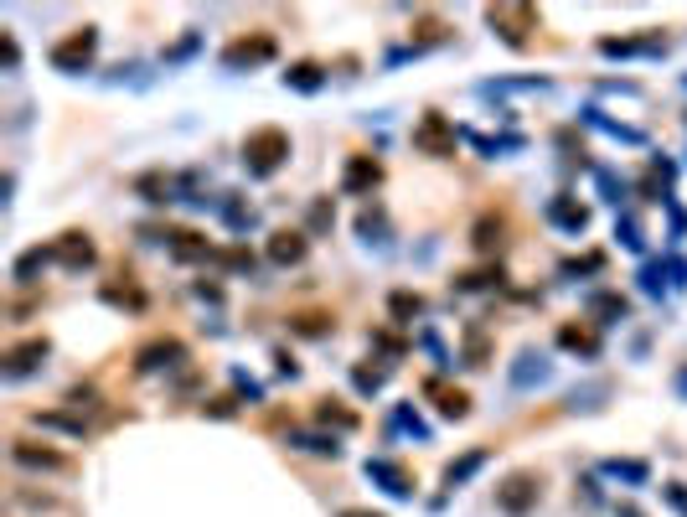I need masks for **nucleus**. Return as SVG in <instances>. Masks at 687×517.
I'll list each match as a JSON object with an SVG mask.
<instances>
[{"instance_id": "4be33fe9", "label": "nucleus", "mask_w": 687, "mask_h": 517, "mask_svg": "<svg viewBox=\"0 0 687 517\" xmlns=\"http://www.w3.org/2000/svg\"><path fill=\"white\" fill-rule=\"evenodd\" d=\"M590 310H594V316H600V321H625V310H631V306H625V300H621V295H594V300H590Z\"/></svg>"}, {"instance_id": "ea45409f", "label": "nucleus", "mask_w": 687, "mask_h": 517, "mask_svg": "<svg viewBox=\"0 0 687 517\" xmlns=\"http://www.w3.org/2000/svg\"><path fill=\"white\" fill-rule=\"evenodd\" d=\"M677 388H682V393H687V372H682V378H677Z\"/></svg>"}, {"instance_id": "b1692460", "label": "nucleus", "mask_w": 687, "mask_h": 517, "mask_svg": "<svg viewBox=\"0 0 687 517\" xmlns=\"http://www.w3.org/2000/svg\"><path fill=\"white\" fill-rule=\"evenodd\" d=\"M316 420L320 424H336V430H357V414H352V409H341V404H331V399L316 409Z\"/></svg>"}, {"instance_id": "6ab92c4d", "label": "nucleus", "mask_w": 687, "mask_h": 517, "mask_svg": "<svg viewBox=\"0 0 687 517\" xmlns=\"http://www.w3.org/2000/svg\"><path fill=\"white\" fill-rule=\"evenodd\" d=\"M543 378H548V362H543V357H532V352L517 357V368H511V383H517V388L543 383Z\"/></svg>"}, {"instance_id": "412c9836", "label": "nucleus", "mask_w": 687, "mask_h": 517, "mask_svg": "<svg viewBox=\"0 0 687 517\" xmlns=\"http://www.w3.org/2000/svg\"><path fill=\"white\" fill-rule=\"evenodd\" d=\"M285 83H289V88H300V94H316V88H320V67L316 63H295L285 73Z\"/></svg>"}, {"instance_id": "cd10ccee", "label": "nucleus", "mask_w": 687, "mask_h": 517, "mask_svg": "<svg viewBox=\"0 0 687 517\" xmlns=\"http://www.w3.org/2000/svg\"><path fill=\"white\" fill-rule=\"evenodd\" d=\"M383 378H388L383 368H357V372H352V383L362 388V393H378V388H383Z\"/></svg>"}, {"instance_id": "f3484780", "label": "nucleus", "mask_w": 687, "mask_h": 517, "mask_svg": "<svg viewBox=\"0 0 687 517\" xmlns=\"http://www.w3.org/2000/svg\"><path fill=\"white\" fill-rule=\"evenodd\" d=\"M548 218H553V223H559V228H569V233H579V228L590 223V212L579 208V202H569V197H559V202L548 208Z\"/></svg>"}, {"instance_id": "473e14b6", "label": "nucleus", "mask_w": 687, "mask_h": 517, "mask_svg": "<svg viewBox=\"0 0 687 517\" xmlns=\"http://www.w3.org/2000/svg\"><path fill=\"white\" fill-rule=\"evenodd\" d=\"M36 424H52V430H67V435H78V430H83V424L67 420V414H36Z\"/></svg>"}, {"instance_id": "393cba45", "label": "nucleus", "mask_w": 687, "mask_h": 517, "mask_svg": "<svg viewBox=\"0 0 687 517\" xmlns=\"http://www.w3.org/2000/svg\"><path fill=\"white\" fill-rule=\"evenodd\" d=\"M480 466H486V451H470V455H465V461H455V466L445 471V482H450V486H460L465 476H476Z\"/></svg>"}, {"instance_id": "4c0bfd02", "label": "nucleus", "mask_w": 687, "mask_h": 517, "mask_svg": "<svg viewBox=\"0 0 687 517\" xmlns=\"http://www.w3.org/2000/svg\"><path fill=\"white\" fill-rule=\"evenodd\" d=\"M341 517H383V512H368V507H347Z\"/></svg>"}, {"instance_id": "20e7f679", "label": "nucleus", "mask_w": 687, "mask_h": 517, "mask_svg": "<svg viewBox=\"0 0 687 517\" xmlns=\"http://www.w3.org/2000/svg\"><path fill=\"white\" fill-rule=\"evenodd\" d=\"M496 507L511 517H528L532 507H538V476H532V471H511L507 482L496 486Z\"/></svg>"}, {"instance_id": "7c9ffc66", "label": "nucleus", "mask_w": 687, "mask_h": 517, "mask_svg": "<svg viewBox=\"0 0 687 517\" xmlns=\"http://www.w3.org/2000/svg\"><path fill=\"white\" fill-rule=\"evenodd\" d=\"M465 357H470V368H480V362H486V337H480V331H470V337H465Z\"/></svg>"}, {"instance_id": "7ed1b4c3", "label": "nucleus", "mask_w": 687, "mask_h": 517, "mask_svg": "<svg viewBox=\"0 0 687 517\" xmlns=\"http://www.w3.org/2000/svg\"><path fill=\"white\" fill-rule=\"evenodd\" d=\"M486 21H491V32H501V42H507V47H528V32L538 26L532 5H491V11H486Z\"/></svg>"}, {"instance_id": "2f4dec72", "label": "nucleus", "mask_w": 687, "mask_h": 517, "mask_svg": "<svg viewBox=\"0 0 687 517\" xmlns=\"http://www.w3.org/2000/svg\"><path fill=\"white\" fill-rule=\"evenodd\" d=\"M399 424H403V430H414V435H419V440H429V424L419 420V414H414V409H409V404H403V409H399Z\"/></svg>"}, {"instance_id": "1a4fd4ad", "label": "nucleus", "mask_w": 687, "mask_h": 517, "mask_svg": "<svg viewBox=\"0 0 687 517\" xmlns=\"http://www.w3.org/2000/svg\"><path fill=\"white\" fill-rule=\"evenodd\" d=\"M47 352H52L47 337H26V341H16V347L5 352V378H26V372H36V362H42Z\"/></svg>"}, {"instance_id": "f8f14e48", "label": "nucleus", "mask_w": 687, "mask_h": 517, "mask_svg": "<svg viewBox=\"0 0 687 517\" xmlns=\"http://www.w3.org/2000/svg\"><path fill=\"white\" fill-rule=\"evenodd\" d=\"M181 357H187V347L166 337V341H150V347H140L135 368H140V372H156V368H171V362H181Z\"/></svg>"}, {"instance_id": "39448f33", "label": "nucleus", "mask_w": 687, "mask_h": 517, "mask_svg": "<svg viewBox=\"0 0 687 517\" xmlns=\"http://www.w3.org/2000/svg\"><path fill=\"white\" fill-rule=\"evenodd\" d=\"M414 146L424 156H455V125H450L445 114H424L414 125Z\"/></svg>"}, {"instance_id": "c9c22d12", "label": "nucleus", "mask_w": 687, "mask_h": 517, "mask_svg": "<svg viewBox=\"0 0 687 517\" xmlns=\"http://www.w3.org/2000/svg\"><path fill=\"white\" fill-rule=\"evenodd\" d=\"M336 223V208L331 202H316V208H310V228H331Z\"/></svg>"}, {"instance_id": "f257e3e1", "label": "nucleus", "mask_w": 687, "mask_h": 517, "mask_svg": "<svg viewBox=\"0 0 687 517\" xmlns=\"http://www.w3.org/2000/svg\"><path fill=\"white\" fill-rule=\"evenodd\" d=\"M285 161H289V135L279 125H264L243 140V166H248V177H274Z\"/></svg>"}, {"instance_id": "72a5a7b5", "label": "nucleus", "mask_w": 687, "mask_h": 517, "mask_svg": "<svg viewBox=\"0 0 687 517\" xmlns=\"http://www.w3.org/2000/svg\"><path fill=\"white\" fill-rule=\"evenodd\" d=\"M357 233H362V238L383 233V212H362V218H357Z\"/></svg>"}, {"instance_id": "423d86ee", "label": "nucleus", "mask_w": 687, "mask_h": 517, "mask_svg": "<svg viewBox=\"0 0 687 517\" xmlns=\"http://www.w3.org/2000/svg\"><path fill=\"white\" fill-rule=\"evenodd\" d=\"M274 57V36H238V42H227L223 47V67H233V73H238V67H254V63H269Z\"/></svg>"}, {"instance_id": "9b49d317", "label": "nucleus", "mask_w": 687, "mask_h": 517, "mask_svg": "<svg viewBox=\"0 0 687 517\" xmlns=\"http://www.w3.org/2000/svg\"><path fill=\"white\" fill-rule=\"evenodd\" d=\"M11 461L26 471H63V455L47 451V445H32V440H16V445H11Z\"/></svg>"}, {"instance_id": "e433bc0d", "label": "nucleus", "mask_w": 687, "mask_h": 517, "mask_svg": "<svg viewBox=\"0 0 687 517\" xmlns=\"http://www.w3.org/2000/svg\"><path fill=\"white\" fill-rule=\"evenodd\" d=\"M0 57H5V67H16L21 52H16V42H11V36H0Z\"/></svg>"}, {"instance_id": "6e6552de", "label": "nucleus", "mask_w": 687, "mask_h": 517, "mask_svg": "<svg viewBox=\"0 0 687 517\" xmlns=\"http://www.w3.org/2000/svg\"><path fill=\"white\" fill-rule=\"evenodd\" d=\"M362 471H368V482L383 486L388 497H409V492H414V476H409L399 461H383V455H378V461H368Z\"/></svg>"}, {"instance_id": "c756f323", "label": "nucleus", "mask_w": 687, "mask_h": 517, "mask_svg": "<svg viewBox=\"0 0 687 517\" xmlns=\"http://www.w3.org/2000/svg\"><path fill=\"white\" fill-rule=\"evenodd\" d=\"M295 331H300V337H326L331 321H326V316H295Z\"/></svg>"}, {"instance_id": "5701e85b", "label": "nucleus", "mask_w": 687, "mask_h": 517, "mask_svg": "<svg viewBox=\"0 0 687 517\" xmlns=\"http://www.w3.org/2000/svg\"><path fill=\"white\" fill-rule=\"evenodd\" d=\"M47 258H57V254H52V248H26V254L16 258V279H21V285H32V275L47 264Z\"/></svg>"}, {"instance_id": "f704fd0d", "label": "nucleus", "mask_w": 687, "mask_h": 517, "mask_svg": "<svg viewBox=\"0 0 687 517\" xmlns=\"http://www.w3.org/2000/svg\"><path fill=\"white\" fill-rule=\"evenodd\" d=\"M662 497H667L672 507H677V512L687 517V492H682V482H667V486H662Z\"/></svg>"}, {"instance_id": "aec40b11", "label": "nucleus", "mask_w": 687, "mask_h": 517, "mask_svg": "<svg viewBox=\"0 0 687 517\" xmlns=\"http://www.w3.org/2000/svg\"><path fill=\"white\" fill-rule=\"evenodd\" d=\"M605 471L615 476V482H631V486H641L646 476H652V466H646V461H605Z\"/></svg>"}, {"instance_id": "a878e982", "label": "nucleus", "mask_w": 687, "mask_h": 517, "mask_svg": "<svg viewBox=\"0 0 687 517\" xmlns=\"http://www.w3.org/2000/svg\"><path fill=\"white\" fill-rule=\"evenodd\" d=\"M388 306H393V316H399V321H414V316H424V300H419V295H409V290H399Z\"/></svg>"}, {"instance_id": "f03ea898", "label": "nucleus", "mask_w": 687, "mask_h": 517, "mask_svg": "<svg viewBox=\"0 0 687 517\" xmlns=\"http://www.w3.org/2000/svg\"><path fill=\"white\" fill-rule=\"evenodd\" d=\"M94 47H98V32L94 26H78V32H67L57 47H52V67L57 73H83V67L94 63Z\"/></svg>"}, {"instance_id": "2eb2a0df", "label": "nucleus", "mask_w": 687, "mask_h": 517, "mask_svg": "<svg viewBox=\"0 0 687 517\" xmlns=\"http://www.w3.org/2000/svg\"><path fill=\"white\" fill-rule=\"evenodd\" d=\"M171 254H177L181 264H192V258H207V238H202L197 228H181V233H171Z\"/></svg>"}, {"instance_id": "0eeeda50", "label": "nucleus", "mask_w": 687, "mask_h": 517, "mask_svg": "<svg viewBox=\"0 0 687 517\" xmlns=\"http://www.w3.org/2000/svg\"><path fill=\"white\" fill-rule=\"evenodd\" d=\"M52 254H57V264H63V269H88V264H94V238H88V233H78V228H67L63 238L52 243Z\"/></svg>"}, {"instance_id": "bb28decb", "label": "nucleus", "mask_w": 687, "mask_h": 517, "mask_svg": "<svg viewBox=\"0 0 687 517\" xmlns=\"http://www.w3.org/2000/svg\"><path fill=\"white\" fill-rule=\"evenodd\" d=\"M496 243H501V218H480V223H476V248L491 254Z\"/></svg>"}, {"instance_id": "dca6fc26", "label": "nucleus", "mask_w": 687, "mask_h": 517, "mask_svg": "<svg viewBox=\"0 0 687 517\" xmlns=\"http://www.w3.org/2000/svg\"><path fill=\"white\" fill-rule=\"evenodd\" d=\"M559 347H569V352H584V357H594L600 352V337H594L590 326H559Z\"/></svg>"}, {"instance_id": "4468645a", "label": "nucleus", "mask_w": 687, "mask_h": 517, "mask_svg": "<svg viewBox=\"0 0 687 517\" xmlns=\"http://www.w3.org/2000/svg\"><path fill=\"white\" fill-rule=\"evenodd\" d=\"M269 258H274V264H300V258H305V233L279 228V233L269 238Z\"/></svg>"}, {"instance_id": "c85d7f7f", "label": "nucleus", "mask_w": 687, "mask_h": 517, "mask_svg": "<svg viewBox=\"0 0 687 517\" xmlns=\"http://www.w3.org/2000/svg\"><path fill=\"white\" fill-rule=\"evenodd\" d=\"M295 445H305V451H316V455H341V445L326 435H295Z\"/></svg>"}, {"instance_id": "9d476101", "label": "nucleus", "mask_w": 687, "mask_h": 517, "mask_svg": "<svg viewBox=\"0 0 687 517\" xmlns=\"http://www.w3.org/2000/svg\"><path fill=\"white\" fill-rule=\"evenodd\" d=\"M378 181H383V166L372 161V156H352V161H347V171H341V187H347L352 197H368Z\"/></svg>"}, {"instance_id": "ddd939ff", "label": "nucleus", "mask_w": 687, "mask_h": 517, "mask_svg": "<svg viewBox=\"0 0 687 517\" xmlns=\"http://www.w3.org/2000/svg\"><path fill=\"white\" fill-rule=\"evenodd\" d=\"M662 47H667L662 36H605V42H600V52H605V57H631V52H662Z\"/></svg>"}, {"instance_id": "a211bd4d", "label": "nucleus", "mask_w": 687, "mask_h": 517, "mask_svg": "<svg viewBox=\"0 0 687 517\" xmlns=\"http://www.w3.org/2000/svg\"><path fill=\"white\" fill-rule=\"evenodd\" d=\"M429 393L439 399V414H445V420H465V414H470V399H465L460 388H439L434 383Z\"/></svg>"}, {"instance_id": "58836bf2", "label": "nucleus", "mask_w": 687, "mask_h": 517, "mask_svg": "<svg viewBox=\"0 0 687 517\" xmlns=\"http://www.w3.org/2000/svg\"><path fill=\"white\" fill-rule=\"evenodd\" d=\"M621 517H641V512H636V507H631V502H625V507H621Z\"/></svg>"}]
</instances>
